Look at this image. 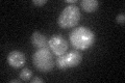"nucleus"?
<instances>
[{"mask_svg": "<svg viewBox=\"0 0 125 83\" xmlns=\"http://www.w3.org/2000/svg\"><path fill=\"white\" fill-rule=\"evenodd\" d=\"M68 42L61 35H53L49 39V49L52 50V53L56 56L64 55L68 50Z\"/></svg>", "mask_w": 125, "mask_h": 83, "instance_id": "20e7f679", "label": "nucleus"}, {"mask_svg": "<svg viewBox=\"0 0 125 83\" xmlns=\"http://www.w3.org/2000/svg\"><path fill=\"white\" fill-rule=\"evenodd\" d=\"M66 58H67L69 68H74V66H77L81 62L83 55H81V53H79V51L74 50L66 54Z\"/></svg>", "mask_w": 125, "mask_h": 83, "instance_id": "0eeeda50", "label": "nucleus"}, {"mask_svg": "<svg viewBox=\"0 0 125 83\" xmlns=\"http://www.w3.org/2000/svg\"><path fill=\"white\" fill-rule=\"evenodd\" d=\"M30 42L37 49H49V41L40 31H34L30 37Z\"/></svg>", "mask_w": 125, "mask_h": 83, "instance_id": "423d86ee", "label": "nucleus"}, {"mask_svg": "<svg viewBox=\"0 0 125 83\" xmlns=\"http://www.w3.org/2000/svg\"><path fill=\"white\" fill-rule=\"evenodd\" d=\"M21 82V79H15V80H10V83H19Z\"/></svg>", "mask_w": 125, "mask_h": 83, "instance_id": "2eb2a0df", "label": "nucleus"}, {"mask_svg": "<svg viewBox=\"0 0 125 83\" xmlns=\"http://www.w3.org/2000/svg\"><path fill=\"white\" fill-rule=\"evenodd\" d=\"M66 2L68 4H73V3H76V0H66Z\"/></svg>", "mask_w": 125, "mask_h": 83, "instance_id": "4468645a", "label": "nucleus"}, {"mask_svg": "<svg viewBox=\"0 0 125 83\" xmlns=\"http://www.w3.org/2000/svg\"><path fill=\"white\" fill-rule=\"evenodd\" d=\"M32 64L40 72L48 73L54 66L53 55L49 49H38L32 55Z\"/></svg>", "mask_w": 125, "mask_h": 83, "instance_id": "7ed1b4c3", "label": "nucleus"}, {"mask_svg": "<svg viewBox=\"0 0 125 83\" xmlns=\"http://www.w3.org/2000/svg\"><path fill=\"white\" fill-rule=\"evenodd\" d=\"M116 22L118 23V24L120 25H124V23H125V15L124 13H121L119 14L118 16L116 17Z\"/></svg>", "mask_w": 125, "mask_h": 83, "instance_id": "9b49d317", "label": "nucleus"}, {"mask_svg": "<svg viewBox=\"0 0 125 83\" xmlns=\"http://www.w3.org/2000/svg\"><path fill=\"white\" fill-rule=\"evenodd\" d=\"M99 6V2L97 0H81L80 7L87 13H93Z\"/></svg>", "mask_w": 125, "mask_h": 83, "instance_id": "6e6552de", "label": "nucleus"}, {"mask_svg": "<svg viewBox=\"0 0 125 83\" xmlns=\"http://www.w3.org/2000/svg\"><path fill=\"white\" fill-rule=\"evenodd\" d=\"M55 65L60 70H67L69 69L68 62H67V58H66V55H61V56H57L56 60H55Z\"/></svg>", "mask_w": 125, "mask_h": 83, "instance_id": "1a4fd4ad", "label": "nucleus"}, {"mask_svg": "<svg viewBox=\"0 0 125 83\" xmlns=\"http://www.w3.org/2000/svg\"><path fill=\"white\" fill-rule=\"evenodd\" d=\"M7 62L10 66H13L14 69H19L22 68L26 62V57L23 52L18 50H14L10 52L7 55Z\"/></svg>", "mask_w": 125, "mask_h": 83, "instance_id": "39448f33", "label": "nucleus"}, {"mask_svg": "<svg viewBox=\"0 0 125 83\" xmlns=\"http://www.w3.org/2000/svg\"><path fill=\"white\" fill-rule=\"evenodd\" d=\"M79 20H80L79 7L74 4H69L62 10L60 17L57 19V23L61 28L67 29L76 26L79 23Z\"/></svg>", "mask_w": 125, "mask_h": 83, "instance_id": "f03ea898", "label": "nucleus"}, {"mask_svg": "<svg viewBox=\"0 0 125 83\" xmlns=\"http://www.w3.org/2000/svg\"><path fill=\"white\" fill-rule=\"evenodd\" d=\"M19 77H20L22 81H30V78L32 77V72H31V70L24 68L21 70L20 74H19Z\"/></svg>", "mask_w": 125, "mask_h": 83, "instance_id": "9d476101", "label": "nucleus"}, {"mask_svg": "<svg viewBox=\"0 0 125 83\" xmlns=\"http://www.w3.org/2000/svg\"><path fill=\"white\" fill-rule=\"evenodd\" d=\"M32 3L34 5H38V6H42L47 3V0H33Z\"/></svg>", "mask_w": 125, "mask_h": 83, "instance_id": "f8f14e48", "label": "nucleus"}, {"mask_svg": "<svg viewBox=\"0 0 125 83\" xmlns=\"http://www.w3.org/2000/svg\"><path fill=\"white\" fill-rule=\"evenodd\" d=\"M70 42L76 50H87L95 43V34L88 27L79 26L70 33Z\"/></svg>", "mask_w": 125, "mask_h": 83, "instance_id": "f257e3e1", "label": "nucleus"}, {"mask_svg": "<svg viewBox=\"0 0 125 83\" xmlns=\"http://www.w3.org/2000/svg\"><path fill=\"white\" fill-rule=\"evenodd\" d=\"M30 82H31V83H36V82H40V83H42V82H44V80H43L42 78L34 77V78H32V79H30Z\"/></svg>", "mask_w": 125, "mask_h": 83, "instance_id": "ddd939ff", "label": "nucleus"}]
</instances>
